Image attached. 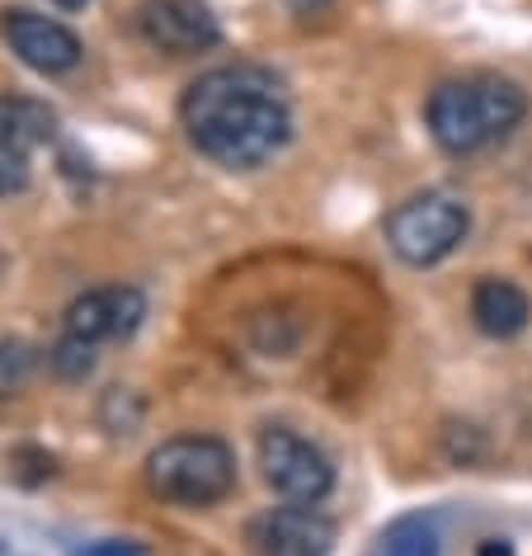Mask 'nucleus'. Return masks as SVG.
I'll list each match as a JSON object with an SVG mask.
<instances>
[{
    "label": "nucleus",
    "mask_w": 532,
    "mask_h": 556,
    "mask_svg": "<svg viewBox=\"0 0 532 556\" xmlns=\"http://www.w3.org/2000/svg\"><path fill=\"white\" fill-rule=\"evenodd\" d=\"M62 10H80V5H90V0H58Z\"/></svg>",
    "instance_id": "f3484780"
},
{
    "label": "nucleus",
    "mask_w": 532,
    "mask_h": 556,
    "mask_svg": "<svg viewBox=\"0 0 532 556\" xmlns=\"http://www.w3.org/2000/svg\"><path fill=\"white\" fill-rule=\"evenodd\" d=\"M38 354L24 340H0V396H15L34 378Z\"/></svg>",
    "instance_id": "ddd939ff"
},
{
    "label": "nucleus",
    "mask_w": 532,
    "mask_h": 556,
    "mask_svg": "<svg viewBox=\"0 0 532 556\" xmlns=\"http://www.w3.org/2000/svg\"><path fill=\"white\" fill-rule=\"evenodd\" d=\"M0 137H10L34 156L58 137V114L43 100H29V94H0Z\"/></svg>",
    "instance_id": "f8f14e48"
},
{
    "label": "nucleus",
    "mask_w": 532,
    "mask_h": 556,
    "mask_svg": "<svg viewBox=\"0 0 532 556\" xmlns=\"http://www.w3.org/2000/svg\"><path fill=\"white\" fill-rule=\"evenodd\" d=\"M179 123L207 161L227 170H259L292 137V104L274 72L250 62L213 66L179 100Z\"/></svg>",
    "instance_id": "f257e3e1"
},
{
    "label": "nucleus",
    "mask_w": 532,
    "mask_h": 556,
    "mask_svg": "<svg viewBox=\"0 0 532 556\" xmlns=\"http://www.w3.org/2000/svg\"><path fill=\"white\" fill-rule=\"evenodd\" d=\"M0 38L38 76H66L86 58V43L66 24L52 15H38V10H5L0 15Z\"/></svg>",
    "instance_id": "423d86ee"
},
{
    "label": "nucleus",
    "mask_w": 532,
    "mask_h": 556,
    "mask_svg": "<svg viewBox=\"0 0 532 556\" xmlns=\"http://www.w3.org/2000/svg\"><path fill=\"white\" fill-rule=\"evenodd\" d=\"M471 231V213L457 193H443V189H429V193H415L391 207L387 217V245L391 255L410 269H429V264H443L453 250L467 241Z\"/></svg>",
    "instance_id": "20e7f679"
},
{
    "label": "nucleus",
    "mask_w": 532,
    "mask_h": 556,
    "mask_svg": "<svg viewBox=\"0 0 532 556\" xmlns=\"http://www.w3.org/2000/svg\"><path fill=\"white\" fill-rule=\"evenodd\" d=\"M48 358H52V368H58L62 378H86V372L94 368V344L62 336V340H58V350H52Z\"/></svg>",
    "instance_id": "2eb2a0df"
},
{
    "label": "nucleus",
    "mask_w": 532,
    "mask_h": 556,
    "mask_svg": "<svg viewBox=\"0 0 532 556\" xmlns=\"http://www.w3.org/2000/svg\"><path fill=\"white\" fill-rule=\"evenodd\" d=\"M72 556H142L132 547V542H114V538H104V542H86V547H76Z\"/></svg>",
    "instance_id": "dca6fc26"
},
{
    "label": "nucleus",
    "mask_w": 532,
    "mask_h": 556,
    "mask_svg": "<svg viewBox=\"0 0 532 556\" xmlns=\"http://www.w3.org/2000/svg\"><path fill=\"white\" fill-rule=\"evenodd\" d=\"M523 118H528V94L504 76L443 80L425 104L429 137L447 156H476V151L504 142Z\"/></svg>",
    "instance_id": "f03ea898"
},
{
    "label": "nucleus",
    "mask_w": 532,
    "mask_h": 556,
    "mask_svg": "<svg viewBox=\"0 0 532 556\" xmlns=\"http://www.w3.org/2000/svg\"><path fill=\"white\" fill-rule=\"evenodd\" d=\"M147 485L165 505L179 509H207L231 495L236 485V453L231 443L213 434H179L165 439L156 453L147 457Z\"/></svg>",
    "instance_id": "7ed1b4c3"
},
{
    "label": "nucleus",
    "mask_w": 532,
    "mask_h": 556,
    "mask_svg": "<svg viewBox=\"0 0 532 556\" xmlns=\"http://www.w3.org/2000/svg\"><path fill=\"white\" fill-rule=\"evenodd\" d=\"M471 321L490 340H514L532 321V298L509 278H481L471 288Z\"/></svg>",
    "instance_id": "9d476101"
},
{
    "label": "nucleus",
    "mask_w": 532,
    "mask_h": 556,
    "mask_svg": "<svg viewBox=\"0 0 532 556\" xmlns=\"http://www.w3.org/2000/svg\"><path fill=\"white\" fill-rule=\"evenodd\" d=\"M447 547V514L443 509H410L391 519L368 542L363 556H443Z\"/></svg>",
    "instance_id": "9b49d317"
},
{
    "label": "nucleus",
    "mask_w": 532,
    "mask_h": 556,
    "mask_svg": "<svg viewBox=\"0 0 532 556\" xmlns=\"http://www.w3.org/2000/svg\"><path fill=\"white\" fill-rule=\"evenodd\" d=\"M481 556H509V547H485Z\"/></svg>",
    "instance_id": "a211bd4d"
},
{
    "label": "nucleus",
    "mask_w": 532,
    "mask_h": 556,
    "mask_svg": "<svg viewBox=\"0 0 532 556\" xmlns=\"http://www.w3.org/2000/svg\"><path fill=\"white\" fill-rule=\"evenodd\" d=\"M29 175H34V156L10 142V137H0V199L29 189Z\"/></svg>",
    "instance_id": "4468645a"
},
{
    "label": "nucleus",
    "mask_w": 532,
    "mask_h": 556,
    "mask_svg": "<svg viewBox=\"0 0 532 556\" xmlns=\"http://www.w3.org/2000/svg\"><path fill=\"white\" fill-rule=\"evenodd\" d=\"M137 34L170 58H193V52L217 48L221 38L217 15L203 0H142L137 5Z\"/></svg>",
    "instance_id": "6e6552de"
},
{
    "label": "nucleus",
    "mask_w": 532,
    "mask_h": 556,
    "mask_svg": "<svg viewBox=\"0 0 532 556\" xmlns=\"http://www.w3.org/2000/svg\"><path fill=\"white\" fill-rule=\"evenodd\" d=\"M259 471L288 505H320L334 491L330 457L288 425H269L259 434Z\"/></svg>",
    "instance_id": "39448f33"
},
{
    "label": "nucleus",
    "mask_w": 532,
    "mask_h": 556,
    "mask_svg": "<svg viewBox=\"0 0 532 556\" xmlns=\"http://www.w3.org/2000/svg\"><path fill=\"white\" fill-rule=\"evenodd\" d=\"M147 316V298L137 293V288H90V293H80L72 307H66V326L62 336L72 340H86L100 350L104 340H128L137 326H142Z\"/></svg>",
    "instance_id": "1a4fd4ad"
},
{
    "label": "nucleus",
    "mask_w": 532,
    "mask_h": 556,
    "mask_svg": "<svg viewBox=\"0 0 532 556\" xmlns=\"http://www.w3.org/2000/svg\"><path fill=\"white\" fill-rule=\"evenodd\" d=\"M245 542L255 556H330L334 523L316 505H278L250 519Z\"/></svg>",
    "instance_id": "0eeeda50"
}]
</instances>
